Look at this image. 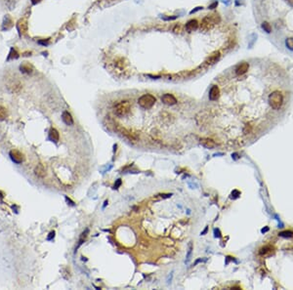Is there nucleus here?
<instances>
[{"instance_id": "obj_1", "label": "nucleus", "mask_w": 293, "mask_h": 290, "mask_svg": "<svg viewBox=\"0 0 293 290\" xmlns=\"http://www.w3.org/2000/svg\"><path fill=\"white\" fill-rule=\"evenodd\" d=\"M131 110V104L129 101H121L114 106V114L119 117H124L128 115Z\"/></svg>"}, {"instance_id": "obj_2", "label": "nucleus", "mask_w": 293, "mask_h": 290, "mask_svg": "<svg viewBox=\"0 0 293 290\" xmlns=\"http://www.w3.org/2000/svg\"><path fill=\"white\" fill-rule=\"evenodd\" d=\"M220 21V17L218 14H212V15H209L205 17L203 20H202V23H201V26L200 29L202 30H209L211 29L213 26H214L215 24L219 23Z\"/></svg>"}, {"instance_id": "obj_3", "label": "nucleus", "mask_w": 293, "mask_h": 290, "mask_svg": "<svg viewBox=\"0 0 293 290\" xmlns=\"http://www.w3.org/2000/svg\"><path fill=\"white\" fill-rule=\"evenodd\" d=\"M269 103L272 109L280 110L283 104V96L279 91H275L269 96Z\"/></svg>"}, {"instance_id": "obj_4", "label": "nucleus", "mask_w": 293, "mask_h": 290, "mask_svg": "<svg viewBox=\"0 0 293 290\" xmlns=\"http://www.w3.org/2000/svg\"><path fill=\"white\" fill-rule=\"evenodd\" d=\"M156 100L154 98V96L151 94H146L140 97L139 100H138V103H139V106L143 107V109L148 110L153 106V105L156 104Z\"/></svg>"}, {"instance_id": "obj_5", "label": "nucleus", "mask_w": 293, "mask_h": 290, "mask_svg": "<svg viewBox=\"0 0 293 290\" xmlns=\"http://www.w3.org/2000/svg\"><path fill=\"white\" fill-rule=\"evenodd\" d=\"M10 157L14 161L15 163H22L24 161V155L23 153L19 152L17 149H13L10 152Z\"/></svg>"}, {"instance_id": "obj_6", "label": "nucleus", "mask_w": 293, "mask_h": 290, "mask_svg": "<svg viewBox=\"0 0 293 290\" xmlns=\"http://www.w3.org/2000/svg\"><path fill=\"white\" fill-rule=\"evenodd\" d=\"M7 88L11 93H19L22 90V83L19 80H14L8 84Z\"/></svg>"}, {"instance_id": "obj_7", "label": "nucleus", "mask_w": 293, "mask_h": 290, "mask_svg": "<svg viewBox=\"0 0 293 290\" xmlns=\"http://www.w3.org/2000/svg\"><path fill=\"white\" fill-rule=\"evenodd\" d=\"M161 101H162L163 104L168 105V106H173L177 103V99H176L172 94H168V93L164 94L161 97Z\"/></svg>"}, {"instance_id": "obj_8", "label": "nucleus", "mask_w": 293, "mask_h": 290, "mask_svg": "<svg viewBox=\"0 0 293 290\" xmlns=\"http://www.w3.org/2000/svg\"><path fill=\"white\" fill-rule=\"evenodd\" d=\"M220 57H221V53L219 51H215L206 59L205 63L207 64H216L218 61L220 60Z\"/></svg>"}, {"instance_id": "obj_9", "label": "nucleus", "mask_w": 293, "mask_h": 290, "mask_svg": "<svg viewBox=\"0 0 293 290\" xmlns=\"http://www.w3.org/2000/svg\"><path fill=\"white\" fill-rule=\"evenodd\" d=\"M220 96V89L218 86L214 85L212 86L209 91V100L210 101H216Z\"/></svg>"}, {"instance_id": "obj_10", "label": "nucleus", "mask_w": 293, "mask_h": 290, "mask_svg": "<svg viewBox=\"0 0 293 290\" xmlns=\"http://www.w3.org/2000/svg\"><path fill=\"white\" fill-rule=\"evenodd\" d=\"M273 253H274V247L271 245H266L259 250V254L264 257L271 256Z\"/></svg>"}, {"instance_id": "obj_11", "label": "nucleus", "mask_w": 293, "mask_h": 290, "mask_svg": "<svg viewBox=\"0 0 293 290\" xmlns=\"http://www.w3.org/2000/svg\"><path fill=\"white\" fill-rule=\"evenodd\" d=\"M199 29V23L196 20H190L187 24H186V30L188 32L195 31Z\"/></svg>"}, {"instance_id": "obj_12", "label": "nucleus", "mask_w": 293, "mask_h": 290, "mask_svg": "<svg viewBox=\"0 0 293 290\" xmlns=\"http://www.w3.org/2000/svg\"><path fill=\"white\" fill-rule=\"evenodd\" d=\"M34 173L37 177H39V178H44L45 175H46V170H45V167L43 164H37L34 168Z\"/></svg>"}, {"instance_id": "obj_13", "label": "nucleus", "mask_w": 293, "mask_h": 290, "mask_svg": "<svg viewBox=\"0 0 293 290\" xmlns=\"http://www.w3.org/2000/svg\"><path fill=\"white\" fill-rule=\"evenodd\" d=\"M249 68V64L247 63H242L241 64H238L236 68V74L237 75H242L245 73Z\"/></svg>"}, {"instance_id": "obj_14", "label": "nucleus", "mask_w": 293, "mask_h": 290, "mask_svg": "<svg viewBox=\"0 0 293 290\" xmlns=\"http://www.w3.org/2000/svg\"><path fill=\"white\" fill-rule=\"evenodd\" d=\"M200 144H201L204 148H206V149H213V148L216 146V144L214 143V141H213V140H211V139H206V138L201 139V140H200Z\"/></svg>"}, {"instance_id": "obj_15", "label": "nucleus", "mask_w": 293, "mask_h": 290, "mask_svg": "<svg viewBox=\"0 0 293 290\" xmlns=\"http://www.w3.org/2000/svg\"><path fill=\"white\" fill-rule=\"evenodd\" d=\"M62 118H63V121L65 122L67 125H72L73 124V119H72V117H71V114L68 111L63 112Z\"/></svg>"}, {"instance_id": "obj_16", "label": "nucleus", "mask_w": 293, "mask_h": 290, "mask_svg": "<svg viewBox=\"0 0 293 290\" xmlns=\"http://www.w3.org/2000/svg\"><path fill=\"white\" fill-rule=\"evenodd\" d=\"M49 138L54 142H58L59 139H60V135H59V132L56 130L55 128H51L49 131Z\"/></svg>"}, {"instance_id": "obj_17", "label": "nucleus", "mask_w": 293, "mask_h": 290, "mask_svg": "<svg viewBox=\"0 0 293 290\" xmlns=\"http://www.w3.org/2000/svg\"><path fill=\"white\" fill-rule=\"evenodd\" d=\"M7 117V110L4 106H0V121L6 119Z\"/></svg>"}, {"instance_id": "obj_18", "label": "nucleus", "mask_w": 293, "mask_h": 290, "mask_svg": "<svg viewBox=\"0 0 293 290\" xmlns=\"http://www.w3.org/2000/svg\"><path fill=\"white\" fill-rule=\"evenodd\" d=\"M262 29H264V31L267 32V33H271V31H272V26L269 23H267V21H264V23L262 24Z\"/></svg>"}, {"instance_id": "obj_19", "label": "nucleus", "mask_w": 293, "mask_h": 290, "mask_svg": "<svg viewBox=\"0 0 293 290\" xmlns=\"http://www.w3.org/2000/svg\"><path fill=\"white\" fill-rule=\"evenodd\" d=\"M285 44L289 50H293V38H291V37L290 38H287L285 40Z\"/></svg>"}, {"instance_id": "obj_20", "label": "nucleus", "mask_w": 293, "mask_h": 290, "mask_svg": "<svg viewBox=\"0 0 293 290\" xmlns=\"http://www.w3.org/2000/svg\"><path fill=\"white\" fill-rule=\"evenodd\" d=\"M21 71H22L23 72H25V73H29V72H31V71H30V68H29V64H23V66H21Z\"/></svg>"}, {"instance_id": "obj_21", "label": "nucleus", "mask_w": 293, "mask_h": 290, "mask_svg": "<svg viewBox=\"0 0 293 290\" xmlns=\"http://www.w3.org/2000/svg\"><path fill=\"white\" fill-rule=\"evenodd\" d=\"M292 233L291 232H283V233H280V235L281 236H292Z\"/></svg>"}, {"instance_id": "obj_22", "label": "nucleus", "mask_w": 293, "mask_h": 290, "mask_svg": "<svg viewBox=\"0 0 293 290\" xmlns=\"http://www.w3.org/2000/svg\"><path fill=\"white\" fill-rule=\"evenodd\" d=\"M191 244H190V249H189V252H188V255H187V263L190 261V257H191Z\"/></svg>"}, {"instance_id": "obj_23", "label": "nucleus", "mask_w": 293, "mask_h": 290, "mask_svg": "<svg viewBox=\"0 0 293 290\" xmlns=\"http://www.w3.org/2000/svg\"><path fill=\"white\" fill-rule=\"evenodd\" d=\"M120 185H121V180L118 179V180L116 181L115 184H114V189H118V187H119Z\"/></svg>"}, {"instance_id": "obj_24", "label": "nucleus", "mask_w": 293, "mask_h": 290, "mask_svg": "<svg viewBox=\"0 0 293 290\" xmlns=\"http://www.w3.org/2000/svg\"><path fill=\"white\" fill-rule=\"evenodd\" d=\"M202 8H203V7H196L195 9L191 10V12H190V14H194V13H195V12H198V11H199V10H202Z\"/></svg>"}, {"instance_id": "obj_25", "label": "nucleus", "mask_w": 293, "mask_h": 290, "mask_svg": "<svg viewBox=\"0 0 293 290\" xmlns=\"http://www.w3.org/2000/svg\"><path fill=\"white\" fill-rule=\"evenodd\" d=\"M162 19L163 20H165V21H170V20H175V19H177V16H174V17H162Z\"/></svg>"}, {"instance_id": "obj_26", "label": "nucleus", "mask_w": 293, "mask_h": 290, "mask_svg": "<svg viewBox=\"0 0 293 290\" xmlns=\"http://www.w3.org/2000/svg\"><path fill=\"white\" fill-rule=\"evenodd\" d=\"M244 2V0H236V6H241Z\"/></svg>"}, {"instance_id": "obj_27", "label": "nucleus", "mask_w": 293, "mask_h": 290, "mask_svg": "<svg viewBox=\"0 0 293 290\" xmlns=\"http://www.w3.org/2000/svg\"><path fill=\"white\" fill-rule=\"evenodd\" d=\"M232 1H233V0H222V2L225 4L226 6H229V5L232 3Z\"/></svg>"}, {"instance_id": "obj_28", "label": "nucleus", "mask_w": 293, "mask_h": 290, "mask_svg": "<svg viewBox=\"0 0 293 290\" xmlns=\"http://www.w3.org/2000/svg\"><path fill=\"white\" fill-rule=\"evenodd\" d=\"M217 5H218V2L217 1H215L214 3H212L211 5H209V9H214V8H216L217 7Z\"/></svg>"}, {"instance_id": "obj_29", "label": "nucleus", "mask_w": 293, "mask_h": 290, "mask_svg": "<svg viewBox=\"0 0 293 290\" xmlns=\"http://www.w3.org/2000/svg\"><path fill=\"white\" fill-rule=\"evenodd\" d=\"M55 236V232H52V233H50V235L48 236V239H51L52 238H54Z\"/></svg>"}, {"instance_id": "obj_30", "label": "nucleus", "mask_w": 293, "mask_h": 290, "mask_svg": "<svg viewBox=\"0 0 293 290\" xmlns=\"http://www.w3.org/2000/svg\"><path fill=\"white\" fill-rule=\"evenodd\" d=\"M286 1H287V3L289 4V6L293 7V0H286Z\"/></svg>"}, {"instance_id": "obj_31", "label": "nucleus", "mask_w": 293, "mask_h": 290, "mask_svg": "<svg viewBox=\"0 0 293 290\" xmlns=\"http://www.w3.org/2000/svg\"><path fill=\"white\" fill-rule=\"evenodd\" d=\"M40 1V0H31V2H33V4H36V3H38Z\"/></svg>"}]
</instances>
